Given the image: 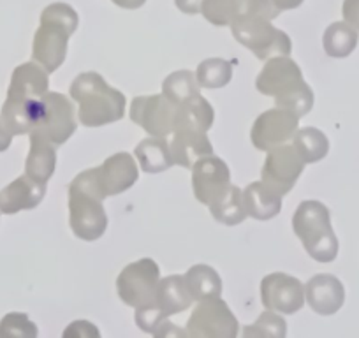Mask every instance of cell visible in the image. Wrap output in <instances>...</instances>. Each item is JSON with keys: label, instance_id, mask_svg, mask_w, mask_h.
I'll return each mask as SVG.
<instances>
[{"label": "cell", "instance_id": "cell-13", "mask_svg": "<svg viewBox=\"0 0 359 338\" xmlns=\"http://www.w3.org/2000/svg\"><path fill=\"white\" fill-rule=\"evenodd\" d=\"M201 13L212 25L231 27L247 16L273 20L282 11L273 4V0H203Z\"/></svg>", "mask_w": 359, "mask_h": 338}, {"label": "cell", "instance_id": "cell-9", "mask_svg": "<svg viewBox=\"0 0 359 338\" xmlns=\"http://www.w3.org/2000/svg\"><path fill=\"white\" fill-rule=\"evenodd\" d=\"M158 280L161 271L157 263L144 257L123 268L116 280V291L126 305L140 309L155 302Z\"/></svg>", "mask_w": 359, "mask_h": 338}, {"label": "cell", "instance_id": "cell-27", "mask_svg": "<svg viewBox=\"0 0 359 338\" xmlns=\"http://www.w3.org/2000/svg\"><path fill=\"white\" fill-rule=\"evenodd\" d=\"M359 43V32L347 22H334L326 29L323 46L330 57L345 58L355 50Z\"/></svg>", "mask_w": 359, "mask_h": 338}, {"label": "cell", "instance_id": "cell-24", "mask_svg": "<svg viewBox=\"0 0 359 338\" xmlns=\"http://www.w3.org/2000/svg\"><path fill=\"white\" fill-rule=\"evenodd\" d=\"M134 155H136L141 169L147 173H162L175 164L171 148H169V143H165L164 137H147L137 144Z\"/></svg>", "mask_w": 359, "mask_h": 338}, {"label": "cell", "instance_id": "cell-36", "mask_svg": "<svg viewBox=\"0 0 359 338\" xmlns=\"http://www.w3.org/2000/svg\"><path fill=\"white\" fill-rule=\"evenodd\" d=\"M341 15L345 22L359 32V0H344Z\"/></svg>", "mask_w": 359, "mask_h": 338}, {"label": "cell", "instance_id": "cell-15", "mask_svg": "<svg viewBox=\"0 0 359 338\" xmlns=\"http://www.w3.org/2000/svg\"><path fill=\"white\" fill-rule=\"evenodd\" d=\"M261 302L266 310L296 313L305 305V285L287 273H271L261 282Z\"/></svg>", "mask_w": 359, "mask_h": 338}, {"label": "cell", "instance_id": "cell-2", "mask_svg": "<svg viewBox=\"0 0 359 338\" xmlns=\"http://www.w3.org/2000/svg\"><path fill=\"white\" fill-rule=\"evenodd\" d=\"M257 90L275 97L278 108L294 113L298 119L309 115L313 106V92L303 79L302 69L289 55L271 57L257 76Z\"/></svg>", "mask_w": 359, "mask_h": 338}, {"label": "cell", "instance_id": "cell-6", "mask_svg": "<svg viewBox=\"0 0 359 338\" xmlns=\"http://www.w3.org/2000/svg\"><path fill=\"white\" fill-rule=\"evenodd\" d=\"M292 229L303 248L319 263H333L338 256V240L331 226V215L320 201H303L292 217Z\"/></svg>", "mask_w": 359, "mask_h": 338}, {"label": "cell", "instance_id": "cell-38", "mask_svg": "<svg viewBox=\"0 0 359 338\" xmlns=\"http://www.w3.org/2000/svg\"><path fill=\"white\" fill-rule=\"evenodd\" d=\"M175 4L185 15H198L201 11L203 0H175Z\"/></svg>", "mask_w": 359, "mask_h": 338}, {"label": "cell", "instance_id": "cell-20", "mask_svg": "<svg viewBox=\"0 0 359 338\" xmlns=\"http://www.w3.org/2000/svg\"><path fill=\"white\" fill-rule=\"evenodd\" d=\"M169 148H171L175 164L184 165V168H192L199 158L213 155V147L206 133L194 129L175 130Z\"/></svg>", "mask_w": 359, "mask_h": 338}, {"label": "cell", "instance_id": "cell-7", "mask_svg": "<svg viewBox=\"0 0 359 338\" xmlns=\"http://www.w3.org/2000/svg\"><path fill=\"white\" fill-rule=\"evenodd\" d=\"M231 32L261 60L271 57H285L292 50L287 34L271 25V20L264 16H247V18L238 20L231 25Z\"/></svg>", "mask_w": 359, "mask_h": 338}, {"label": "cell", "instance_id": "cell-5", "mask_svg": "<svg viewBox=\"0 0 359 338\" xmlns=\"http://www.w3.org/2000/svg\"><path fill=\"white\" fill-rule=\"evenodd\" d=\"M78 29V15L71 6L55 2L41 15V25L34 37L32 57L48 72H55L67 57L69 37Z\"/></svg>", "mask_w": 359, "mask_h": 338}, {"label": "cell", "instance_id": "cell-14", "mask_svg": "<svg viewBox=\"0 0 359 338\" xmlns=\"http://www.w3.org/2000/svg\"><path fill=\"white\" fill-rule=\"evenodd\" d=\"M298 116L284 108H275L257 116L252 127V143L257 150L269 151L285 144L298 130Z\"/></svg>", "mask_w": 359, "mask_h": 338}, {"label": "cell", "instance_id": "cell-25", "mask_svg": "<svg viewBox=\"0 0 359 338\" xmlns=\"http://www.w3.org/2000/svg\"><path fill=\"white\" fill-rule=\"evenodd\" d=\"M213 108L203 95L191 99V101L184 102L178 106V115H176V127L178 129H194L208 133L210 127L213 126ZM172 130V133H175Z\"/></svg>", "mask_w": 359, "mask_h": 338}, {"label": "cell", "instance_id": "cell-31", "mask_svg": "<svg viewBox=\"0 0 359 338\" xmlns=\"http://www.w3.org/2000/svg\"><path fill=\"white\" fill-rule=\"evenodd\" d=\"M196 78L199 87L222 88L233 78V65L224 58H208L198 65Z\"/></svg>", "mask_w": 359, "mask_h": 338}, {"label": "cell", "instance_id": "cell-34", "mask_svg": "<svg viewBox=\"0 0 359 338\" xmlns=\"http://www.w3.org/2000/svg\"><path fill=\"white\" fill-rule=\"evenodd\" d=\"M134 319H136V324L144 331V333L154 334V331L157 330V327L161 326L168 317L162 313V310L158 309L155 303H150V305H144V306H140V309H136V316H134Z\"/></svg>", "mask_w": 359, "mask_h": 338}, {"label": "cell", "instance_id": "cell-33", "mask_svg": "<svg viewBox=\"0 0 359 338\" xmlns=\"http://www.w3.org/2000/svg\"><path fill=\"white\" fill-rule=\"evenodd\" d=\"M37 327L25 313L13 312L0 320V338H36Z\"/></svg>", "mask_w": 359, "mask_h": 338}, {"label": "cell", "instance_id": "cell-37", "mask_svg": "<svg viewBox=\"0 0 359 338\" xmlns=\"http://www.w3.org/2000/svg\"><path fill=\"white\" fill-rule=\"evenodd\" d=\"M154 334L155 337H187V333H185V331L178 330V327H176L172 323H169L168 319H165L164 323H162L161 326L154 331Z\"/></svg>", "mask_w": 359, "mask_h": 338}, {"label": "cell", "instance_id": "cell-11", "mask_svg": "<svg viewBox=\"0 0 359 338\" xmlns=\"http://www.w3.org/2000/svg\"><path fill=\"white\" fill-rule=\"evenodd\" d=\"M178 104L162 95L136 97L130 104V120L143 127L150 136L165 137L176 127Z\"/></svg>", "mask_w": 359, "mask_h": 338}, {"label": "cell", "instance_id": "cell-16", "mask_svg": "<svg viewBox=\"0 0 359 338\" xmlns=\"http://www.w3.org/2000/svg\"><path fill=\"white\" fill-rule=\"evenodd\" d=\"M231 187V173L226 162L219 157H203L192 165V189L203 205H213Z\"/></svg>", "mask_w": 359, "mask_h": 338}, {"label": "cell", "instance_id": "cell-28", "mask_svg": "<svg viewBox=\"0 0 359 338\" xmlns=\"http://www.w3.org/2000/svg\"><path fill=\"white\" fill-rule=\"evenodd\" d=\"M212 215L217 222L226 224V226H236L247 219V210L243 203V192L238 187L231 185L229 191L217 199L213 205H210Z\"/></svg>", "mask_w": 359, "mask_h": 338}, {"label": "cell", "instance_id": "cell-18", "mask_svg": "<svg viewBox=\"0 0 359 338\" xmlns=\"http://www.w3.org/2000/svg\"><path fill=\"white\" fill-rule=\"evenodd\" d=\"M305 299L319 316H333L345 302V289L334 275H316L305 285Z\"/></svg>", "mask_w": 359, "mask_h": 338}, {"label": "cell", "instance_id": "cell-1", "mask_svg": "<svg viewBox=\"0 0 359 338\" xmlns=\"http://www.w3.org/2000/svg\"><path fill=\"white\" fill-rule=\"evenodd\" d=\"M48 71L37 62L18 65L11 76L8 99L2 106V122L13 136L30 134L39 116L41 102L48 94Z\"/></svg>", "mask_w": 359, "mask_h": 338}, {"label": "cell", "instance_id": "cell-26", "mask_svg": "<svg viewBox=\"0 0 359 338\" xmlns=\"http://www.w3.org/2000/svg\"><path fill=\"white\" fill-rule=\"evenodd\" d=\"M184 280L187 284L192 299H196V302L217 298V296L222 295V280H220L219 273L212 266H206V264L192 266L184 275Z\"/></svg>", "mask_w": 359, "mask_h": 338}, {"label": "cell", "instance_id": "cell-39", "mask_svg": "<svg viewBox=\"0 0 359 338\" xmlns=\"http://www.w3.org/2000/svg\"><path fill=\"white\" fill-rule=\"evenodd\" d=\"M11 141H13V134L9 133L8 127H6L4 122H2V116H0V151L8 150Z\"/></svg>", "mask_w": 359, "mask_h": 338}, {"label": "cell", "instance_id": "cell-35", "mask_svg": "<svg viewBox=\"0 0 359 338\" xmlns=\"http://www.w3.org/2000/svg\"><path fill=\"white\" fill-rule=\"evenodd\" d=\"M64 337L65 338H97L99 337V331L97 327L94 326L92 323H88V320H74V323L71 324V326L67 327V330L64 331Z\"/></svg>", "mask_w": 359, "mask_h": 338}, {"label": "cell", "instance_id": "cell-12", "mask_svg": "<svg viewBox=\"0 0 359 338\" xmlns=\"http://www.w3.org/2000/svg\"><path fill=\"white\" fill-rule=\"evenodd\" d=\"M303 168L305 161L298 154L294 144H280L269 150L261 171L262 182L277 194L285 196L292 191L299 175L303 173Z\"/></svg>", "mask_w": 359, "mask_h": 338}, {"label": "cell", "instance_id": "cell-19", "mask_svg": "<svg viewBox=\"0 0 359 338\" xmlns=\"http://www.w3.org/2000/svg\"><path fill=\"white\" fill-rule=\"evenodd\" d=\"M44 194H46V184H39L23 175L0 191V213L15 215L23 210L36 208L43 201Z\"/></svg>", "mask_w": 359, "mask_h": 338}, {"label": "cell", "instance_id": "cell-40", "mask_svg": "<svg viewBox=\"0 0 359 338\" xmlns=\"http://www.w3.org/2000/svg\"><path fill=\"white\" fill-rule=\"evenodd\" d=\"M273 4L277 6L280 11H291V9L299 8L303 4V0H273Z\"/></svg>", "mask_w": 359, "mask_h": 338}, {"label": "cell", "instance_id": "cell-22", "mask_svg": "<svg viewBox=\"0 0 359 338\" xmlns=\"http://www.w3.org/2000/svg\"><path fill=\"white\" fill-rule=\"evenodd\" d=\"M247 215L257 220H269L282 210V196L269 189L264 182H254L243 191Z\"/></svg>", "mask_w": 359, "mask_h": 338}, {"label": "cell", "instance_id": "cell-21", "mask_svg": "<svg viewBox=\"0 0 359 338\" xmlns=\"http://www.w3.org/2000/svg\"><path fill=\"white\" fill-rule=\"evenodd\" d=\"M57 165V150L51 141H48L43 134L37 130L30 133V151L27 157V177L39 184H46L55 173Z\"/></svg>", "mask_w": 359, "mask_h": 338}, {"label": "cell", "instance_id": "cell-30", "mask_svg": "<svg viewBox=\"0 0 359 338\" xmlns=\"http://www.w3.org/2000/svg\"><path fill=\"white\" fill-rule=\"evenodd\" d=\"M162 94L172 101L175 104H184L191 99L198 97L199 94V83L194 72L191 71H176L169 74L162 83Z\"/></svg>", "mask_w": 359, "mask_h": 338}, {"label": "cell", "instance_id": "cell-4", "mask_svg": "<svg viewBox=\"0 0 359 338\" xmlns=\"http://www.w3.org/2000/svg\"><path fill=\"white\" fill-rule=\"evenodd\" d=\"M71 97L79 104L78 119L85 127H102L126 115V97L97 72H83L72 81Z\"/></svg>", "mask_w": 359, "mask_h": 338}, {"label": "cell", "instance_id": "cell-23", "mask_svg": "<svg viewBox=\"0 0 359 338\" xmlns=\"http://www.w3.org/2000/svg\"><path fill=\"white\" fill-rule=\"evenodd\" d=\"M192 296L189 292L184 277L171 275L158 280L157 295H155V305L162 310L165 317L184 312L192 305Z\"/></svg>", "mask_w": 359, "mask_h": 338}, {"label": "cell", "instance_id": "cell-17", "mask_svg": "<svg viewBox=\"0 0 359 338\" xmlns=\"http://www.w3.org/2000/svg\"><path fill=\"white\" fill-rule=\"evenodd\" d=\"M97 169V182L104 198L129 191L140 178V169L133 155L115 154L102 162Z\"/></svg>", "mask_w": 359, "mask_h": 338}, {"label": "cell", "instance_id": "cell-3", "mask_svg": "<svg viewBox=\"0 0 359 338\" xmlns=\"http://www.w3.org/2000/svg\"><path fill=\"white\" fill-rule=\"evenodd\" d=\"M97 169H86L69 185V220L71 229L79 240L95 241L106 233L108 215L102 206Z\"/></svg>", "mask_w": 359, "mask_h": 338}, {"label": "cell", "instance_id": "cell-32", "mask_svg": "<svg viewBox=\"0 0 359 338\" xmlns=\"http://www.w3.org/2000/svg\"><path fill=\"white\" fill-rule=\"evenodd\" d=\"M243 337H271V338H282L285 337V320L278 316V312L273 310H266L264 313L259 316V319L255 320L252 326L245 327Z\"/></svg>", "mask_w": 359, "mask_h": 338}, {"label": "cell", "instance_id": "cell-41", "mask_svg": "<svg viewBox=\"0 0 359 338\" xmlns=\"http://www.w3.org/2000/svg\"><path fill=\"white\" fill-rule=\"evenodd\" d=\"M113 4H116L118 8L123 9H137L147 2V0H111Z\"/></svg>", "mask_w": 359, "mask_h": 338}, {"label": "cell", "instance_id": "cell-29", "mask_svg": "<svg viewBox=\"0 0 359 338\" xmlns=\"http://www.w3.org/2000/svg\"><path fill=\"white\" fill-rule=\"evenodd\" d=\"M294 148L305 164H313V162L323 161L330 151V141H327L326 134L320 133L316 127H305V129H298L294 134Z\"/></svg>", "mask_w": 359, "mask_h": 338}, {"label": "cell", "instance_id": "cell-8", "mask_svg": "<svg viewBox=\"0 0 359 338\" xmlns=\"http://www.w3.org/2000/svg\"><path fill=\"white\" fill-rule=\"evenodd\" d=\"M185 333L191 338H234L238 319L219 296L203 299L189 317Z\"/></svg>", "mask_w": 359, "mask_h": 338}, {"label": "cell", "instance_id": "cell-10", "mask_svg": "<svg viewBox=\"0 0 359 338\" xmlns=\"http://www.w3.org/2000/svg\"><path fill=\"white\" fill-rule=\"evenodd\" d=\"M32 130L43 134L55 147L64 144L76 130L72 102L58 92H48L41 102L39 116H37V122Z\"/></svg>", "mask_w": 359, "mask_h": 338}]
</instances>
